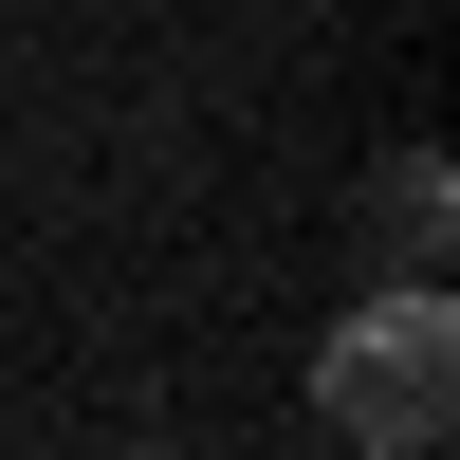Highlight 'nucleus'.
I'll return each mask as SVG.
<instances>
[{
    "mask_svg": "<svg viewBox=\"0 0 460 460\" xmlns=\"http://www.w3.org/2000/svg\"><path fill=\"white\" fill-rule=\"evenodd\" d=\"M368 240H387V277H442V240H460L442 147H387V166H368Z\"/></svg>",
    "mask_w": 460,
    "mask_h": 460,
    "instance_id": "obj_2",
    "label": "nucleus"
},
{
    "mask_svg": "<svg viewBox=\"0 0 460 460\" xmlns=\"http://www.w3.org/2000/svg\"><path fill=\"white\" fill-rule=\"evenodd\" d=\"M314 405H332V442L424 460L460 424V314H442V277H387V295H368V314L314 350Z\"/></svg>",
    "mask_w": 460,
    "mask_h": 460,
    "instance_id": "obj_1",
    "label": "nucleus"
}]
</instances>
